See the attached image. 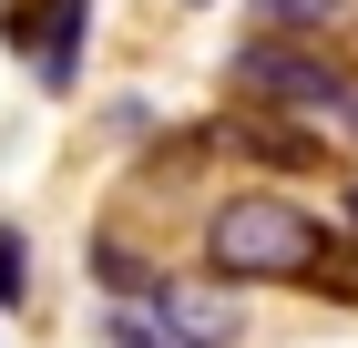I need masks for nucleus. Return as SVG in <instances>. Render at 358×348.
<instances>
[{
    "instance_id": "f257e3e1",
    "label": "nucleus",
    "mask_w": 358,
    "mask_h": 348,
    "mask_svg": "<svg viewBox=\"0 0 358 348\" xmlns=\"http://www.w3.org/2000/svg\"><path fill=\"white\" fill-rule=\"evenodd\" d=\"M338 215H317L307 195L287 185H225L205 195V215H194V267L225 277V287H307V267L328 256Z\"/></svg>"
},
{
    "instance_id": "f03ea898",
    "label": "nucleus",
    "mask_w": 358,
    "mask_h": 348,
    "mask_svg": "<svg viewBox=\"0 0 358 348\" xmlns=\"http://www.w3.org/2000/svg\"><path fill=\"white\" fill-rule=\"evenodd\" d=\"M225 103H266V113H297V123H328L358 103V62L348 41H276V31H246L236 52H225Z\"/></svg>"
},
{
    "instance_id": "7ed1b4c3",
    "label": "nucleus",
    "mask_w": 358,
    "mask_h": 348,
    "mask_svg": "<svg viewBox=\"0 0 358 348\" xmlns=\"http://www.w3.org/2000/svg\"><path fill=\"white\" fill-rule=\"evenodd\" d=\"M205 144H215V164H246V174H348L328 123H297V113H266V103H215Z\"/></svg>"
},
{
    "instance_id": "20e7f679",
    "label": "nucleus",
    "mask_w": 358,
    "mask_h": 348,
    "mask_svg": "<svg viewBox=\"0 0 358 348\" xmlns=\"http://www.w3.org/2000/svg\"><path fill=\"white\" fill-rule=\"evenodd\" d=\"M143 318H164L185 348H236L246 338V287H225V277H205V267H174L164 287L143 297Z\"/></svg>"
},
{
    "instance_id": "39448f33",
    "label": "nucleus",
    "mask_w": 358,
    "mask_h": 348,
    "mask_svg": "<svg viewBox=\"0 0 358 348\" xmlns=\"http://www.w3.org/2000/svg\"><path fill=\"white\" fill-rule=\"evenodd\" d=\"M83 267H92V287H103V307H143V297L174 277V256H164L154 236H134L123 215H103V225H92V246H83Z\"/></svg>"
},
{
    "instance_id": "423d86ee",
    "label": "nucleus",
    "mask_w": 358,
    "mask_h": 348,
    "mask_svg": "<svg viewBox=\"0 0 358 348\" xmlns=\"http://www.w3.org/2000/svg\"><path fill=\"white\" fill-rule=\"evenodd\" d=\"M92 11H103V0H52V21H41L31 82H41L52 103H72V92H83V62H92Z\"/></svg>"
},
{
    "instance_id": "0eeeda50",
    "label": "nucleus",
    "mask_w": 358,
    "mask_h": 348,
    "mask_svg": "<svg viewBox=\"0 0 358 348\" xmlns=\"http://www.w3.org/2000/svg\"><path fill=\"white\" fill-rule=\"evenodd\" d=\"M246 31H276V41H348L358 0H246Z\"/></svg>"
},
{
    "instance_id": "6e6552de",
    "label": "nucleus",
    "mask_w": 358,
    "mask_h": 348,
    "mask_svg": "<svg viewBox=\"0 0 358 348\" xmlns=\"http://www.w3.org/2000/svg\"><path fill=\"white\" fill-rule=\"evenodd\" d=\"M307 297H328V307H358V236H348V225H338V236H328V256L307 267Z\"/></svg>"
},
{
    "instance_id": "1a4fd4ad",
    "label": "nucleus",
    "mask_w": 358,
    "mask_h": 348,
    "mask_svg": "<svg viewBox=\"0 0 358 348\" xmlns=\"http://www.w3.org/2000/svg\"><path fill=\"white\" fill-rule=\"evenodd\" d=\"M10 307H31V236L0 215V318H10Z\"/></svg>"
},
{
    "instance_id": "9d476101",
    "label": "nucleus",
    "mask_w": 358,
    "mask_h": 348,
    "mask_svg": "<svg viewBox=\"0 0 358 348\" xmlns=\"http://www.w3.org/2000/svg\"><path fill=\"white\" fill-rule=\"evenodd\" d=\"M103 338H113V348H185L164 318H143V307H103Z\"/></svg>"
},
{
    "instance_id": "9b49d317",
    "label": "nucleus",
    "mask_w": 358,
    "mask_h": 348,
    "mask_svg": "<svg viewBox=\"0 0 358 348\" xmlns=\"http://www.w3.org/2000/svg\"><path fill=\"white\" fill-rule=\"evenodd\" d=\"M41 21H52V0H0V52H41Z\"/></svg>"
},
{
    "instance_id": "f8f14e48",
    "label": "nucleus",
    "mask_w": 358,
    "mask_h": 348,
    "mask_svg": "<svg viewBox=\"0 0 358 348\" xmlns=\"http://www.w3.org/2000/svg\"><path fill=\"white\" fill-rule=\"evenodd\" d=\"M338 225H348V236H358V164H348V174H338Z\"/></svg>"
},
{
    "instance_id": "ddd939ff",
    "label": "nucleus",
    "mask_w": 358,
    "mask_h": 348,
    "mask_svg": "<svg viewBox=\"0 0 358 348\" xmlns=\"http://www.w3.org/2000/svg\"><path fill=\"white\" fill-rule=\"evenodd\" d=\"M338 134H348V144H358V103H348V113H338Z\"/></svg>"
},
{
    "instance_id": "4468645a",
    "label": "nucleus",
    "mask_w": 358,
    "mask_h": 348,
    "mask_svg": "<svg viewBox=\"0 0 358 348\" xmlns=\"http://www.w3.org/2000/svg\"><path fill=\"white\" fill-rule=\"evenodd\" d=\"M174 11H215V0H174Z\"/></svg>"
}]
</instances>
